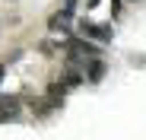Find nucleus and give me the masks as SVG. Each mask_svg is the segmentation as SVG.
<instances>
[{
	"instance_id": "nucleus-1",
	"label": "nucleus",
	"mask_w": 146,
	"mask_h": 140,
	"mask_svg": "<svg viewBox=\"0 0 146 140\" xmlns=\"http://www.w3.org/2000/svg\"><path fill=\"white\" fill-rule=\"evenodd\" d=\"M86 35H95V38H99V41H111V26H105V22H83V26H80Z\"/></svg>"
},
{
	"instance_id": "nucleus-2",
	"label": "nucleus",
	"mask_w": 146,
	"mask_h": 140,
	"mask_svg": "<svg viewBox=\"0 0 146 140\" xmlns=\"http://www.w3.org/2000/svg\"><path fill=\"white\" fill-rule=\"evenodd\" d=\"M19 118V99H0V124L3 121H16Z\"/></svg>"
},
{
	"instance_id": "nucleus-3",
	"label": "nucleus",
	"mask_w": 146,
	"mask_h": 140,
	"mask_svg": "<svg viewBox=\"0 0 146 140\" xmlns=\"http://www.w3.org/2000/svg\"><path fill=\"white\" fill-rule=\"evenodd\" d=\"M102 77H105V61H102V57L86 61V80H89V83H99Z\"/></svg>"
},
{
	"instance_id": "nucleus-4",
	"label": "nucleus",
	"mask_w": 146,
	"mask_h": 140,
	"mask_svg": "<svg viewBox=\"0 0 146 140\" xmlns=\"http://www.w3.org/2000/svg\"><path fill=\"white\" fill-rule=\"evenodd\" d=\"M0 80H3V67H0Z\"/></svg>"
}]
</instances>
